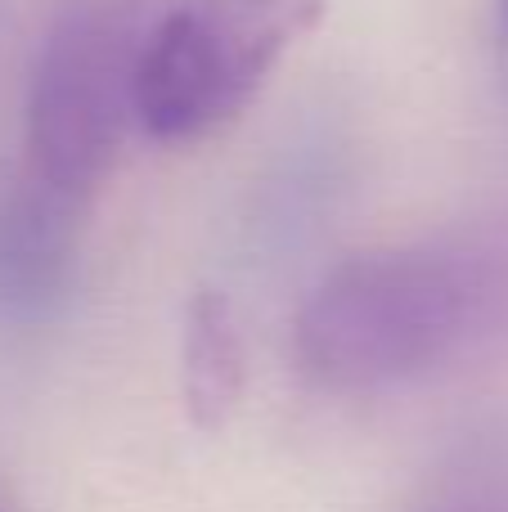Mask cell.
Masks as SVG:
<instances>
[{"label": "cell", "instance_id": "cell-1", "mask_svg": "<svg viewBox=\"0 0 508 512\" xmlns=\"http://www.w3.org/2000/svg\"><path fill=\"white\" fill-rule=\"evenodd\" d=\"M504 274L468 248H378L338 261L293 324L306 378L329 391H383L455 360L504 306Z\"/></svg>", "mask_w": 508, "mask_h": 512}, {"label": "cell", "instance_id": "cell-2", "mask_svg": "<svg viewBox=\"0 0 508 512\" xmlns=\"http://www.w3.org/2000/svg\"><path fill=\"white\" fill-rule=\"evenodd\" d=\"M149 0H63L41 36L27 90V176L86 198L135 122V68Z\"/></svg>", "mask_w": 508, "mask_h": 512}, {"label": "cell", "instance_id": "cell-3", "mask_svg": "<svg viewBox=\"0 0 508 512\" xmlns=\"http://www.w3.org/2000/svg\"><path fill=\"white\" fill-rule=\"evenodd\" d=\"M320 18L324 0H180L158 9L135 68L140 131L189 144L234 122Z\"/></svg>", "mask_w": 508, "mask_h": 512}, {"label": "cell", "instance_id": "cell-4", "mask_svg": "<svg viewBox=\"0 0 508 512\" xmlns=\"http://www.w3.org/2000/svg\"><path fill=\"white\" fill-rule=\"evenodd\" d=\"M77 207L36 176H18L0 194V315H50L72 283L77 265Z\"/></svg>", "mask_w": 508, "mask_h": 512}, {"label": "cell", "instance_id": "cell-5", "mask_svg": "<svg viewBox=\"0 0 508 512\" xmlns=\"http://www.w3.org/2000/svg\"><path fill=\"white\" fill-rule=\"evenodd\" d=\"M248 355L234 306L225 292L198 288L185 310V342H180V396L198 432H221L243 400Z\"/></svg>", "mask_w": 508, "mask_h": 512}, {"label": "cell", "instance_id": "cell-6", "mask_svg": "<svg viewBox=\"0 0 508 512\" xmlns=\"http://www.w3.org/2000/svg\"><path fill=\"white\" fill-rule=\"evenodd\" d=\"M495 41H500V59L508 72V0H495Z\"/></svg>", "mask_w": 508, "mask_h": 512}, {"label": "cell", "instance_id": "cell-7", "mask_svg": "<svg viewBox=\"0 0 508 512\" xmlns=\"http://www.w3.org/2000/svg\"><path fill=\"white\" fill-rule=\"evenodd\" d=\"M473 512H508V508H473Z\"/></svg>", "mask_w": 508, "mask_h": 512}]
</instances>
